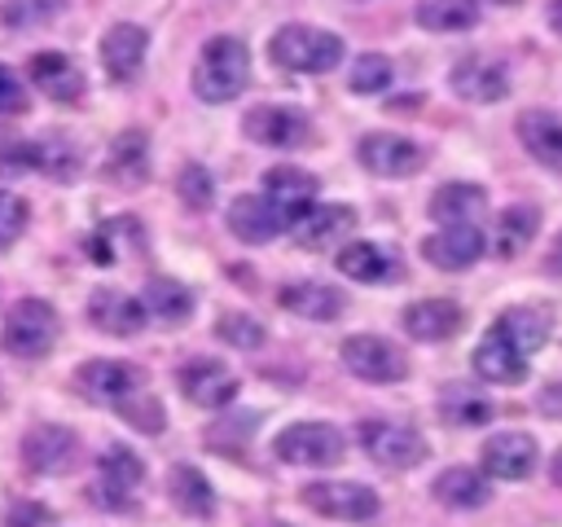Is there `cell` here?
I'll return each mask as SVG.
<instances>
[{
	"label": "cell",
	"mask_w": 562,
	"mask_h": 527,
	"mask_svg": "<svg viewBox=\"0 0 562 527\" xmlns=\"http://www.w3.org/2000/svg\"><path fill=\"white\" fill-rule=\"evenodd\" d=\"M241 132L263 149H299L312 141V119L299 105H250L241 114Z\"/></svg>",
	"instance_id": "8992f818"
},
{
	"label": "cell",
	"mask_w": 562,
	"mask_h": 527,
	"mask_svg": "<svg viewBox=\"0 0 562 527\" xmlns=\"http://www.w3.org/2000/svg\"><path fill=\"white\" fill-rule=\"evenodd\" d=\"M356 228V211L347 206V202H316L299 224H294V242L303 246V250H329V246H338L347 233Z\"/></svg>",
	"instance_id": "ffe728a7"
},
{
	"label": "cell",
	"mask_w": 562,
	"mask_h": 527,
	"mask_svg": "<svg viewBox=\"0 0 562 527\" xmlns=\"http://www.w3.org/2000/svg\"><path fill=\"white\" fill-rule=\"evenodd\" d=\"M483 4H496V9H509V4H522V0H483Z\"/></svg>",
	"instance_id": "f5cc1de1"
},
{
	"label": "cell",
	"mask_w": 562,
	"mask_h": 527,
	"mask_svg": "<svg viewBox=\"0 0 562 527\" xmlns=\"http://www.w3.org/2000/svg\"><path fill=\"white\" fill-rule=\"evenodd\" d=\"M259 193H263V198L277 206V215L294 228V224L316 206V176L303 171V167H294V162H277V167L263 171Z\"/></svg>",
	"instance_id": "8fae6325"
},
{
	"label": "cell",
	"mask_w": 562,
	"mask_h": 527,
	"mask_svg": "<svg viewBox=\"0 0 562 527\" xmlns=\"http://www.w3.org/2000/svg\"><path fill=\"white\" fill-rule=\"evenodd\" d=\"M268 53H272V61H277L281 70H294V75H329V70L342 61L347 44H342V35H334V31H325V26L285 22V26H277V35L268 40Z\"/></svg>",
	"instance_id": "7a4b0ae2"
},
{
	"label": "cell",
	"mask_w": 562,
	"mask_h": 527,
	"mask_svg": "<svg viewBox=\"0 0 562 527\" xmlns=\"http://www.w3.org/2000/svg\"><path fill=\"white\" fill-rule=\"evenodd\" d=\"M536 228H540V211L536 206H505L496 215V233H492V250L501 259H518L531 242H536Z\"/></svg>",
	"instance_id": "e575fe53"
},
{
	"label": "cell",
	"mask_w": 562,
	"mask_h": 527,
	"mask_svg": "<svg viewBox=\"0 0 562 527\" xmlns=\"http://www.w3.org/2000/svg\"><path fill=\"white\" fill-rule=\"evenodd\" d=\"M176 382H180L184 400L198 404V408H228V404L237 400V386H241L237 373H228V365L215 360V356H193V360H184L180 373H176Z\"/></svg>",
	"instance_id": "30bf717a"
},
{
	"label": "cell",
	"mask_w": 562,
	"mask_h": 527,
	"mask_svg": "<svg viewBox=\"0 0 562 527\" xmlns=\"http://www.w3.org/2000/svg\"><path fill=\"white\" fill-rule=\"evenodd\" d=\"M140 479H145V461L127 444H110L101 452V461H97V487H92V496L105 501L110 509H127L132 505V492L140 487Z\"/></svg>",
	"instance_id": "7c38bea8"
},
{
	"label": "cell",
	"mask_w": 562,
	"mask_h": 527,
	"mask_svg": "<svg viewBox=\"0 0 562 527\" xmlns=\"http://www.w3.org/2000/svg\"><path fill=\"white\" fill-rule=\"evenodd\" d=\"M127 246H140V220H136V215H114V220L97 224V228L83 237L88 259H92V264H101V268L119 264Z\"/></svg>",
	"instance_id": "1f68e13d"
},
{
	"label": "cell",
	"mask_w": 562,
	"mask_h": 527,
	"mask_svg": "<svg viewBox=\"0 0 562 527\" xmlns=\"http://www.w3.org/2000/svg\"><path fill=\"white\" fill-rule=\"evenodd\" d=\"M40 145V171H48L53 180H75L79 176V149L70 145V141H61V136H53V141H35Z\"/></svg>",
	"instance_id": "b9f144b4"
},
{
	"label": "cell",
	"mask_w": 562,
	"mask_h": 527,
	"mask_svg": "<svg viewBox=\"0 0 562 527\" xmlns=\"http://www.w3.org/2000/svg\"><path fill=\"white\" fill-rule=\"evenodd\" d=\"M101 66L114 83H136L140 70H145V53H149V35L145 26L136 22H114L105 35H101Z\"/></svg>",
	"instance_id": "4fadbf2b"
},
{
	"label": "cell",
	"mask_w": 562,
	"mask_h": 527,
	"mask_svg": "<svg viewBox=\"0 0 562 527\" xmlns=\"http://www.w3.org/2000/svg\"><path fill=\"white\" fill-rule=\"evenodd\" d=\"M167 496L180 514H198V518H211L215 514V492L206 483V474L189 461H176L171 474H167Z\"/></svg>",
	"instance_id": "836d02e7"
},
{
	"label": "cell",
	"mask_w": 562,
	"mask_h": 527,
	"mask_svg": "<svg viewBox=\"0 0 562 527\" xmlns=\"http://www.w3.org/2000/svg\"><path fill=\"white\" fill-rule=\"evenodd\" d=\"M426 211H430V220L443 224V228H452V224H479V220L487 215V193H483V184L448 180V184L435 189V198H430Z\"/></svg>",
	"instance_id": "7402d4cb"
},
{
	"label": "cell",
	"mask_w": 562,
	"mask_h": 527,
	"mask_svg": "<svg viewBox=\"0 0 562 527\" xmlns=\"http://www.w3.org/2000/svg\"><path fill=\"white\" fill-rule=\"evenodd\" d=\"M277 303L303 321H334V316H342L347 294L325 285V281H290L277 290Z\"/></svg>",
	"instance_id": "d4e9b609"
},
{
	"label": "cell",
	"mask_w": 562,
	"mask_h": 527,
	"mask_svg": "<svg viewBox=\"0 0 562 527\" xmlns=\"http://www.w3.org/2000/svg\"><path fill=\"white\" fill-rule=\"evenodd\" d=\"M448 88L461 97V101H474V105H492L509 92V70L492 57H461L448 75Z\"/></svg>",
	"instance_id": "ac0fdd59"
},
{
	"label": "cell",
	"mask_w": 562,
	"mask_h": 527,
	"mask_svg": "<svg viewBox=\"0 0 562 527\" xmlns=\"http://www.w3.org/2000/svg\"><path fill=\"white\" fill-rule=\"evenodd\" d=\"M83 316H88L92 329H101V334H110V338H132V334H140V325L149 321V316H145V303H140L136 294L114 290V285L92 290Z\"/></svg>",
	"instance_id": "5bb4252c"
},
{
	"label": "cell",
	"mask_w": 562,
	"mask_h": 527,
	"mask_svg": "<svg viewBox=\"0 0 562 527\" xmlns=\"http://www.w3.org/2000/svg\"><path fill=\"white\" fill-rule=\"evenodd\" d=\"M461 307L452 299H417L413 307H404V329L417 343H448L461 329Z\"/></svg>",
	"instance_id": "f1b7e54d"
},
{
	"label": "cell",
	"mask_w": 562,
	"mask_h": 527,
	"mask_svg": "<svg viewBox=\"0 0 562 527\" xmlns=\"http://www.w3.org/2000/svg\"><path fill=\"white\" fill-rule=\"evenodd\" d=\"M22 461L31 474H57L75 461V435L66 426H31L22 439Z\"/></svg>",
	"instance_id": "cb8c5ba5"
},
{
	"label": "cell",
	"mask_w": 562,
	"mask_h": 527,
	"mask_svg": "<svg viewBox=\"0 0 562 527\" xmlns=\"http://www.w3.org/2000/svg\"><path fill=\"white\" fill-rule=\"evenodd\" d=\"M105 180H114V184H123V189H132V184H140L145 176H149V136L145 132H123V136H114L110 141V149H105Z\"/></svg>",
	"instance_id": "f546056e"
},
{
	"label": "cell",
	"mask_w": 562,
	"mask_h": 527,
	"mask_svg": "<svg viewBox=\"0 0 562 527\" xmlns=\"http://www.w3.org/2000/svg\"><path fill=\"white\" fill-rule=\"evenodd\" d=\"M342 365L347 373H356L360 382H404L408 378V360L391 338L378 334H351L342 343Z\"/></svg>",
	"instance_id": "9c48e42d"
},
{
	"label": "cell",
	"mask_w": 562,
	"mask_h": 527,
	"mask_svg": "<svg viewBox=\"0 0 562 527\" xmlns=\"http://www.w3.org/2000/svg\"><path fill=\"white\" fill-rule=\"evenodd\" d=\"M435 501L448 505V509H479L492 501V483L483 470H470V466H452L435 479Z\"/></svg>",
	"instance_id": "4dcf8cb0"
},
{
	"label": "cell",
	"mask_w": 562,
	"mask_h": 527,
	"mask_svg": "<svg viewBox=\"0 0 562 527\" xmlns=\"http://www.w3.org/2000/svg\"><path fill=\"white\" fill-rule=\"evenodd\" d=\"M303 505L325 514V518H338V523H364L378 514V492L369 483H351V479H321V483H307L303 487Z\"/></svg>",
	"instance_id": "52a82bcc"
},
{
	"label": "cell",
	"mask_w": 562,
	"mask_h": 527,
	"mask_svg": "<svg viewBox=\"0 0 562 527\" xmlns=\"http://www.w3.org/2000/svg\"><path fill=\"white\" fill-rule=\"evenodd\" d=\"M391 75L395 70H391V61L382 53H360L356 66H351V75H347V88L360 92V97H378V92L391 88Z\"/></svg>",
	"instance_id": "f35d334b"
},
{
	"label": "cell",
	"mask_w": 562,
	"mask_h": 527,
	"mask_svg": "<svg viewBox=\"0 0 562 527\" xmlns=\"http://www.w3.org/2000/svg\"><path fill=\"white\" fill-rule=\"evenodd\" d=\"M549 329H553V316H549L544 307H527V303L505 307V312L496 316V325H492V334H501V338H505L514 351H522V356L540 351V347L549 343Z\"/></svg>",
	"instance_id": "4316f807"
},
{
	"label": "cell",
	"mask_w": 562,
	"mask_h": 527,
	"mask_svg": "<svg viewBox=\"0 0 562 527\" xmlns=\"http://www.w3.org/2000/svg\"><path fill=\"white\" fill-rule=\"evenodd\" d=\"M4 527H53V509L40 501H18V505H9Z\"/></svg>",
	"instance_id": "bcb514c9"
},
{
	"label": "cell",
	"mask_w": 562,
	"mask_h": 527,
	"mask_svg": "<svg viewBox=\"0 0 562 527\" xmlns=\"http://www.w3.org/2000/svg\"><path fill=\"white\" fill-rule=\"evenodd\" d=\"M536 457L540 452H536V439L527 430H501V435H492L483 444V474L518 483V479H527L536 470Z\"/></svg>",
	"instance_id": "d6986e66"
},
{
	"label": "cell",
	"mask_w": 562,
	"mask_h": 527,
	"mask_svg": "<svg viewBox=\"0 0 562 527\" xmlns=\"http://www.w3.org/2000/svg\"><path fill=\"white\" fill-rule=\"evenodd\" d=\"M549 474H553V483H562V452L553 457V466H549Z\"/></svg>",
	"instance_id": "816d5d0a"
},
{
	"label": "cell",
	"mask_w": 562,
	"mask_h": 527,
	"mask_svg": "<svg viewBox=\"0 0 562 527\" xmlns=\"http://www.w3.org/2000/svg\"><path fill=\"white\" fill-rule=\"evenodd\" d=\"M140 303H145V316L158 321V325H180L189 321L193 312V290L180 285L176 277H149L145 290H140Z\"/></svg>",
	"instance_id": "d6a6232c"
},
{
	"label": "cell",
	"mask_w": 562,
	"mask_h": 527,
	"mask_svg": "<svg viewBox=\"0 0 562 527\" xmlns=\"http://www.w3.org/2000/svg\"><path fill=\"white\" fill-rule=\"evenodd\" d=\"M26 220H31L26 198H18V193H4V189H0V250H4V246H13V242L22 237Z\"/></svg>",
	"instance_id": "ee69618b"
},
{
	"label": "cell",
	"mask_w": 562,
	"mask_h": 527,
	"mask_svg": "<svg viewBox=\"0 0 562 527\" xmlns=\"http://www.w3.org/2000/svg\"><path fill=\"white\" fill-rule=\"evenodd\" d=\"M22 110H26V88L18 83L13 70L0 66V119H4V114H22Z\"/></svg>",
	"instance_id": "7dc6e473"
},
{
	"label": "cell",
	"mask_w": 562,
	"mask_h": 527,
	"mask_svg": "<svg viewBox=\"0 0 562 527\" xmlns=\"http://www.w3.org/2000/svg\"><path fill=\"white\" fill-rule=\"evenodd\" d=\"M176 193H180V202L189 211H206L215 202V180H211V171L202 162H184L180 176H176Z\"/></svg>",
	"instance_id": "60d3db41"
},
{
	"label": "cell",
	"mask_w": 562,
	"mask_h": 527,
	"mask_svg": "<svg viewBox=\"0 0 562 527\" xmlns=\"http://www.w3.org/2000/svg\"><path fill=\"white\" fill-rule=\"evenodd\" d=\"M549 272H558L562 277V233L553 237V246H549Z\"/></svg>",
	"instance_id": "681fc988"
},
{
	"label": "cell",
	"mask_w": 562,
	"mask_h": 527,
	"mask_svg": "<svg viewBox=\"0 0 562 527\" xmlns=\"http://www.w3.org/2000/svg\"><path fill=\"white\" fill-rule=\"evenodd\" d=\"M334 264H338L342 277H351L360 285H382V281L400 277V255L382 242H347Z\"/></svg>",
	"instance_id": "44dd1931"
},
{
	"label": "cell",
	"mask_w": 562,
	"mask_h": 527,
	"mask_svg": "<svg viewBox=\"0 0 562 527\" xmlns=\"http://www.w3.org/2000/svg\"><path fill=\"white\" fill-rule=\"evenodd\" d=\"M26 79L44 92V97H53V101H75L79 92H83V70L66 57V53H35L31 57V66H26Z\"/></svg>",
	"instance_id": "83f0119b"
},
{
	"label": "cell",
	"mask_w": 562,
	"mask_h": 527,
	"mask_svg": "<svg viewBox=\"0 0 562 527\" xmlns=\"http://www.w3.org/2000/svg\"><path fill=\"white\" fill-rule=\"evenodd\" d=\"M439 417L452 422V426H483L492 417V400L479 395L465 382H452V386L439 391Z\"/></svg>",
	"instance_id": "8d00e7d4"
},
{
	"label": "cell",
	"mask_w": 562,
	"mask_h": 527,
	"mask_svg": "<svg viewBox=\"0 0 562 527\" xmlns=\"http://www.w3.org/2000/svg\"><path fill=\"white\" fill-rule=\"evenodd\" d=\"M356 435H360V448L369 452V461H378L382 470H413L426 461V439L404 422L364 417L356 426Z\"/></svg>",
	"instance_id": "5b68a950"
},
{
	"label": "cell",
	"mask_w": 562,
	"mask_h": 527,
	"mask_svg": "<svg viewBox=\"0 0 562 527\" xmlns=\"http://www.w3.org/2000/svg\"><path fill=\"white\" fill-rule=\"evenodd\" d=\"M272 448H277L281 461L307 466V470H329L347 457V439L329 422H294L272 439Z\"/></svg>",
	"instance_id": "277c9868"
},
{
	"label": "cell",
	"mask_w": 562,
	"mask_h": 527,
	"mask_svg": "<svg viewBox=\"0 0 562 527\" xmlns=\"http://www.w3.org/2000/svg\"><path fill=\"white\" fill-rule=\"evenodd\" d=\"M483 250H487V237H483L479 224H452V228H439V233H430V237L422 242L426 264H435V268H443V272H465V268H474V264L483 259Z\"/></svg>",
	"instance_id": "9a60e30c"
},
{
	"label": "cell",
	"mask_w": 562,
	"mask_h": 527,
	"mask_svg": "<svg viewBox=\"0 0 562 527\" xmlns=\"http://www.w3.org/2000/svg\"><path fill=\"white\" fill-rule=\"evenodd\" d=\"M75 382H79V391H88L92 400L119 408L123 400H132V395L140 391L145 373H140L136 365H127V360H88V365H79Z\"/></svg>",
	"instance_id": "e0dca14e"
},
{
	"label": "cell",
	"mask_w": 562,
	"mask_h": 527,
	"mask_svg": "<svg viewBox=\"0 0 562 527\" xmlns=\"http://www.w3.org/2000/svg\"><path fill=\"white\" fill-rule=\"evenodd\" d=\"M215 338L228 343V347H237V351H255V347H263L268 329H263V321H255L246 312H224L215 321Z\"/></svg>",
	"instance_id": "ab89813d"
},
{
	"label": "cell",
	"mask_w": 562,
	"mask_h": 527,
	"mask_svg": "<svg viewBox=\"0 0 562 527\" xmlns=\"http://www.w3.org/2000/svg\"><path fill=\"white\" fill-rule=\"evenodd\" d=\"M470 365H474V373L483 378V382H492V386H522L527 382V356L522 351H514L501 334H492L487 329V338L470 351Z\"/></svg>",
	"instance_id": "603a6c76"
},
{
	"label": "cell",
	"mask_w": 562,
	"mask_h": 527,
	"mask_svg": "<svg viewBox=\"0 0 562 527\" xmlns=\"http://www.w3.org/2000/svg\"><path fill=\"white\" fill-rule=\"evenodd\" d=\"M263 527H285V523H263Z\"/></svg>",
	"instance_id": "db71d44e"
},
{
	"label": "cell",
	"mask_w": 562,
	"mask_h": 527,
	"mask_svg": "<svg viewBox=\"0 0 562 527\" xmlns=\"http://www.w3.org/2000/svg\"><path fill=\"white\" fill-rule=\"evenodd\" d=\"M518 141L540 167L562 171V119L553 110H522L518 114Z\"/></svg>",
	"instance_id": "484cf974"
},
{
	"label": "cell",
	"mask_w": 562,
	"mask_h": 527,
	"mask_svg": "<svg viewBox=\"0 0 562 527\" xmlns=\"http://www.w3.org/2000/svg\"><path fill=\"white\" fill-rule=\"evenodd\" d=\"M356 158H360L364 171H373L382 180H404V176H417L426 167L422 145L400 136V132H369V136H360Z\"/></svg>",
	"instance_id": "ba28073f"
},
{
	"label": "cell",
	"mask_w": 562,
	"mask_h": 527,
	"mask_svg": "<svg viewBox=\"0 0 562 527\" xmlns=\"http://www.w3.org/2000/svg\"><path fill=\"white\" fill-rule=\"evenodd\" d=\"M224 224H228V233H233L237 242H246V246L277 242V237L290 228V224L277 215V206H272L263 193H237V198L228 202Z\"/></svg>",
	"instance_id": "2e32d148"
},
{
	"label": "cell",
	"mask_w": 562,
	"mask_h": 527,
	"mask_svg": "<svg viewBox=\"0 0 562 527\" xmlns=\"http://www.w3.org/2000/svg\"><path fill=\"white\" fill-rule=\"evenodd\" d=\"M70 0H0V22L9 31H35L44 22H53Z\"/></svg>",
	"instance_id": "74e56055"
},
{
	"label": "cell",
	"mask_w": 562,
	"mask_h": 527,
	"mask_svg": "<svg viewBox=\"0 0 562 527\" xmlns=\"http://www.w3.org/2000/svg\"><path fill=\"white\" fill-rule=\"evenodd\" d=\"M536 408H540L544 417H558V422H562V382H558V386H544L540 400H536Z\"/></svg>",
	"instance_id": "c3c4849f"
},
{
	"label": "cell",
	"mask_w": 562,
	"mask_h": 527,
	"mask_svg": "<svg viewBox=\"0 0 562 527\" xmlns=\"http://www.w3.org/2000/svg\"><path fill=\"white\" fill-rule=\"evenodd\" d=\"M250 79V53L237 35H211L193 61V97L206 105L233 101Z\"/></svg>",
	"instance_id": "6da1fadb"
},
{
	"label": "cell",
	"mask_w": 562,
	"mask_h": 527,
	"mask_svg": "<svg viewBox=\"0 0 562 527\" xmlns=\"http://www.w3.org/2000/svg\"><path fill=\"white\" fill-rule=\"evenodd\" d=\"M549 26L562 35V0H549Z\"/></svg>",
	"instance_id": "f907efd6"
},
{
	"label": "cell",
	"mask_w": 562,
	"mask_h": 527,
	"mask_svg": "<svg viewBox=\"0 0 562 527\" xmlns=\"http://www.w3.org/2000/svg\"><path fill=\"white\" fill-rule=\"evenodd\" d=\"M119 413H123L127 422H136L140 430H162V426H167V417H162V408H158L154 400H136V395H132V400L119 404Z\"/></svg>",
	"instance_id": "f6af8a7d"
},
{
	"label": "cell",
	"mask_w": 562,
	"mask_h": 527,
	"mask_svg": "<svg viewBox=\"0 0 562 527\" xmlns=\"http://www.w3.org/2000/svg\"><path fill=\"white\" fill-rule=\"evenodd\" d=\"M26 171H40V145L0 136V176H26Z\"/></svg>",
	"instance_id": "7bdbcfd3"
},
{
	"label": "cell",
	"mask_w": 562,
	"mask_h": 527,
	"mask_svg": "<svg viewBox=\"0 0 562 527\" xmlns=\"http://www.w3.org/2000/svg\"><path fill=\"white\" fill-rule=\"evenodd\" d=\"M413 18L422 31H439V35L470 31L479 22V0H417Z\"/></svg>",
	"instance_id": "d590c367"
},
{
	"label": "cell",
	"mask_w": 562,
	"mask_h": 527,
	"mask_svg": "<svg viewBox=\"0 0 562 527\" xmlns=\"http://www.w3.org/2000/svg\"><path fill=\"white\" fill-rule=\"evenodd\" d=\"M57 329H61L57 307H53L48 299H35V294H31V299H18V303L9 307L4 329H0V347H4L9 356H18V360H40V356L53 351Z\"/></svg>",
	"instance_id": "3957f363"
}]
</instances>
